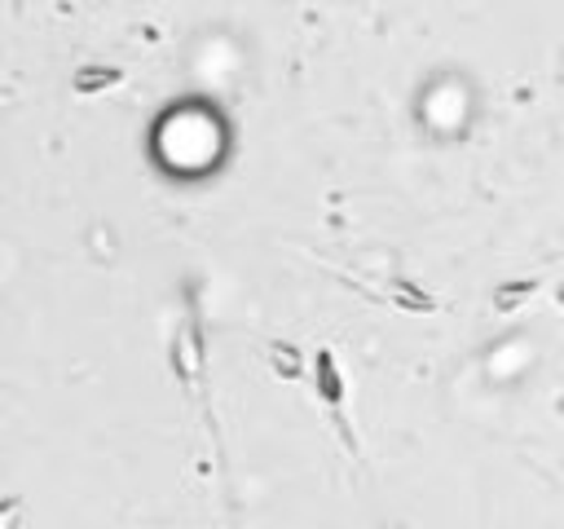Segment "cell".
Returning <instances> with one entry per match:
<instances>
[{"mask_svg": "<svg viewBox=\"0 0 564 529\" xmlns=\"http://www.w3.org/2000/svg\"><path fill=\"white\" fill-rule=\"evenodd\" d=\"M106 84H119V71H115V66H79V71H75V88H79V93H97V88H106Z\"/></svg>", "mask_w": 564, "mask_h": 529, "instance_id": "cell-3", "label": "cell"}, {"mask_svg": "<svg viewBox=\"0 0 564 529\" xmlns=\"http://www.w3.org/2000/svg\"><path fill=\"white\" fill-rule=\"evenodd\" d=\"M269 366H273V375H282V379H300V375L308 370V361L300 357V348H295V344H282V339L269 344Z\"/></svg>", "mask_w": 564, "mask_h": 529, "instance_id": "cell-2", "label": "cell"}, {"mask_svg": "<svg viewBox=\"0 0 564 529\" xmlns=\"http://www.w3.org/2000/svg\"><path fill=\"white\" fill-rule=\"evenodd\" d=\"M308 384H313L317 406L330 414V423H335V432H339L344 450H348V454H357V432H352V423H348V414H344L348 379H344V370H339V361H335V353H330V348L308 353Z\"/></svg>", "mask_w": 564, "mask_h": 529, "instance_id": "cell-1", "label": "cell"}]
</instances>
